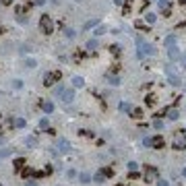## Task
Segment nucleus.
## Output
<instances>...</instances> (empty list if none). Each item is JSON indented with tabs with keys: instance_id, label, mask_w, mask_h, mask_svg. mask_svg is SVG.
Masks as SVG:
<instances>
[{
	"instance_id": "nucleus-1",
	"label": "nucleus",
	"mask_w": 186,
	"mask_h": 186,
	"mask_svg": "<svg viewBox=\"0 0 186 186\" xmlns=\"http://www.w3.org/2000/svg\"><path fill=\"white\" fill-rule=\"evenodd\" d=\"M163 72H165V76H167V81H170V85H174V87H180V85H182V79H180V75H178V68L174 66L172 62L163 66Z\"/></svg>"
},
{
	"instance_id": "nucleus-2",
	"label": "nucleus",
	"mask_w": 186,
	"mask_h": 186,
	"mask_svg": "<svg viewBox=\"0 0 186 186\" xmlns=\"http://www.w3.org/2000/svg\"><path fill=\"white\" fill-rule=\"evenodd\" d=\"M137 46H138V56L143 58V56H155V46L153 43H147V41L143 39V37H138L137 39Z\"/></svg>"
},
{
	"instance_id": "nucleus-3",
	"label": "nucleus",
	"mask_w": 186,
	"mask_h": 186,
	"mask_svg": "<svg viewBox=\"0 0 186 186\" xmlns=\"http://www.w3.org/2000/svg\"><path fill=\"white\" fill-rule=\"evenodd\" d=\"M172 147L176 149V151H184V149H186V132L184 130H178L176 134H174Z\"/></svg>"
},
{
	"instance_id": "nucleus-4",
	"label": "nucleus",
	"mask_w": 186,
	"mask_h": 186,
	"mask_svg": "<svg viewBox=\"0 0 186 186\" xmlns=\"http://www.w3.org/2000/svg\"><path fill=\"white\" fill-rule=\"evenodd\" d=\"M39 29H41V33H52L54 31V21L50 19L48 14H41V19H39Z\"/></svg>"
},
{
	"instance_id": "nucleus-5",
	"label": "nucleus",
	"mask_w": 186,
	"mask_h": 186,
	"mask_svg": "<svg viewBox=\"0 0 186 186\" xmlns=\"http://www.w3.org/2000/svg\"><path fill=\"white\" fill-rule=\"evenodd\" d=\"M145 145H147V147H151V149H161V147L165 145V138L161 137V134H155V137L145 138Z\"/></svg>"
},
{
	"instance_id": "nucleus-6",
	"label": "nucleus",
	"mask_w": 186,
	"mask_h": 186,
	"mask_svg": "<svg viewBox=\"0 0 186 186\" xmlns=\"http://www.w3.org/2000/svg\"><path fill=\"white\" fill-rule=\"evenodd\" d=\"M62 79V72L60 70H54V72H46V75H43V85H46V87H50V85H54L56 81H60Z\"/></svg>"
},
{
	"instance_id": "nucleus-7",
	"label": "nucleus",
	"mask_w": 186,
	"mask_h": 186,
	"mask_svg": "<svg viewBox=\"0 0 186 186\" xmlns=\"http://www.w3.org/2000/svg\"><path fill=\"white\" fill-rule=\"evenodd\" d=\"M60 99H62V103H64V105H66V103H70L72 99H75V89H62Z\"/></svg>"
},
{
	"instance_id": "nucleus-8",
	"label": "nucleus",
	"mask_w": 186,
	"mask_h": 186,
	"mask_svg": "<svg viewBox=\"0 0 186 186\" xmlns=\"http://www.w3.org/2000/svg\"><path fill=\"white\" fill-rule=\"evenodd\" d=\"M167 56H170V60H172V62H176V60H180L182 52H180L178 46H170V48H167Z\"/></svg>"
},
{
	"instance_id": "nucleus-9",
	"label": "nucleus",
	"mask_w": 186,
	"mask_h": 186,
	"mask_svg": "<svg viewBox=\"0 0 186 186\" xmlns=\"http://www.w3.org/2000/svg\"><path fill=\"white\" fill-rule=\"evenodd\" d=\"M157 4H159V10H161L165 17L172 13V2H170V0H157Z\"/></svg>"
},
{
	"instance_id": "nucleus-10",
	"label": "nucleus",
	"mask_w": 186,
	"mask_h": 186,
	"mask_svg": "<svg viewBox=\"0 0 186 186\" xmlns=\"http://www.w3.org/2000/svg\"><path fill=\"white\" fill-rule=\"evenodd\" d=\"M10 128H14V118H4L2 124H0V130L6 132V130H10Z\"/></svg>"
},
{
	"instance_id": "nucleus-11",
	"label": "nucleus",
	"mask_w": 186,
	"mask_h": 186,
	"mask_svg": "<svg viewBox=\"0 0 186 186\" xmlns=\"http://www.w3.org/2000/svg\"><path fill=\"white\" fill-rule=\"evenodd\" d=\"M155 178H157V170H155V167H151V165H147V172H145V180H147V182H153Z\"/></svg>"
},
{
	"instance_id": "nucleus-12",
	"label": "nucleus",
	"mask_w": 186,
	"mask_h": 186,
	"mask_svg": "<svg viewBox=\"0 0 186 186\" xmlns=\"http://www.w3.org/2000/svg\"><path fill=\"white\" fill-rule=\"evenodd\" d=\"M41 110L46 112V114H52V112H54V101H48V99H43V101H41Z\"/></svg>"
},
{
	"instance_id": "nucleus-13",
	"label": "nucleus",
	"mask_w": 186,
	"mask_h": 186,
	"mask_svg": "<svg viewBox=\"0 0 186 186\" xmlns=\"http://www.w3.org/2000/svg\"><path fill=\"white\" fill-rule=\"evenodd\" d=\"M105 81L110 83V85H120V76L114 75V72H108V75H105Z\"/></svg>"
},
{
	"instance_id": "nucleus-14",
	"label": "nucleus",
	"mask_w": 186,
	"mask_h": 186,
	"mask_svg": "<svg viewBox=\"0 0 186 186\" xmlns=\"http://www.w3.org/2000/svg\"><path fill=\"white\" fill-rule=\"evenodd\" d=\"M68 147H70V145H68L66 138H60V141H58V151H60V153H66V151H68Z\"/></svg>"
},
{
	"instance_id": "nucleus-15",
	"label": "nucleus",
	"mask_w": 186,
	"mask_h": 186,
	"mask_svg": "<svg viewBox=\"0 0 186 186\" xmlns=\"http://www.w3.org/2000/svg\"><path fill=\"white\" fill-rule=\"evenodd\" d=\"M130 116L134 118V120H141V118H143V110H141V108H132V110H130Z\"/></svg>"
},
{
	"instance_id": "nucleus-16",
	"label": "nucleus",
	"mask_w": 186,
	"mask_h": 186,
	"mask_svg": "<svg viewBox=\"0 0 186 186\" xmlns=\"http://www.w3.org/2000/svg\"><path fill=\"white\" fill-rule=\"evenodd\" d=\"M83 85H85V81H83V76H72V87H76V89H81Z\"/></svg>"
},
{
	"instance_id": "nucleus-17",
	"label": "nucleus",
	"mask_w": 186,
	"mask_h": 186,
	"mask_svg": "<svg viewBox=\"0 0 186 186\" xmlns=\"http://www.w3.org/2000/svg\"><path fill=\"white\" fill-rule=\"evenodd\" d=\"M145 103H147L149 108H153V105L157 103V97H155V95H153V93H151V95H147V97H145Z\"/></svg>"
},
{
	"instance_id": "nucleus-18",
	"label": "nucleus",
	"mask_w": 186,
	"mask_h": 186,
	"mask_svg": "<svg viewBox=\"0 0 186 186\" xmlns=\"http://www.w3.org/2000/svg\"><path fill=\"white\" fill-rule=\"evenodd\" d=\"M155 19H157V14H153V13H147V14H145V23H147V25H153V23H155Z\"/></svg>"
},
{
	"instance_id": "nucleus-19",
	"label": "nucleus",
	"mask_w": 186,
	"mask_h": 186,
	"mask_svg": "<svg viewBox=\"0 0 186 186\" xmlns=\"http://www.w3.org/2000/svg\"><path fill=\"white\" fill-rule=\"evenodd\" d=\"M176 41H178L176 35H167V37H165V46H167V48H170V46H176Z\"/></svg>"
},
{
	"instance_id": "nucleus-20",
	"label": "nucleus",
	"mask_w": 186,
	"mask_h": 186,
	"mask_svg": "<svg viewBox=\"0 0 186 186\" xmlns=\"http://www.w3.org/2000/svg\"><path fill=\"white\" fill-rule=\"evenodd\" d=\"M132 4H134V0H124V4H122V6H124V13H126V14L132 10Z\"/></svg>"
},
{
	"instance_id": "nucleus-21",
	"label": "nucleus",
	"mask_w": 186,
	"mask_h": 186,
	"mask_svg": "<svg viewBox=\"0 0 186 186\" xmlns=\"http://www.w3.org/2000/svg\"><path fill=\"white\" fill-rule=\"evenodd\" d=\"M134 27L141 29V31H149V25H147V23H143V21H137V23H134Z\"/></svg>"
},
{
	"instance_id": "nucleus-22",
	"label": "nucleus",
	"mask_w": 186,
	"mask_h": 186,
	"mask_svg": "<svg viewBox=\"0 0 186 186\" xmlns=\"http://www.w3.org/2000/svg\"><path fill=\"white\" fill-rule=\"evenodd\" d=\"M153 128L161 130V128H163V120H161V118H155V120H153Z\"/></svg>"
},
{
	"instance_id": "nucleus-23",
	"label": "nucleus",
	"mask_w": 186,
	"mask_h": 186,
	"mask_svg": "<svg viewBox=\"0 0 186 186\" xmlns=\"http://www.w3.org/2000/svg\"><path fill=\"white\" fill-rule=\"evenodd\" d=\"M23 163H25V159L19 157V159H14V172H19L21 167H23Z\"/></svg>"
},
{
	"instance_id": "nucleus-24",
	"label": "nucleus",
	"mask_w": 186,
	"mask_h": 186,
	"mask_svg": "<svg viewBox=\"0 0 186 186\" xmlns=\"http://www.w3.org/2000/svg\"><path fill=\"white\" fill-rule=\"evenodd\" d=\"M97 23H99V21H97V19H91V21H87V23L83 25V29H91V27H95Z\"/></svg>"
},
{
	"instance_id": "nucleus-25",
	"label": "nucleus",
	"mask_w": 186,
	"mask_h": 186,
	"mask_svg": "<svg viewBox=\"0 0 186 186\" xmlns=\"http://www.w3.org/2000/svg\"><path fill=\"white\" fill-rule=\"evenodd\" d=\"M110 52H112V54H114V56H118V54H120V52H122V48H120L118 43H114V46H110Z\"/></svg>"
},
{
	"instance_id": "nucleus-26",
	"label": "nucleus",
	"mask_w": 186,
	"mask_h": 186,
	"mask_svg": "<svg viewBox=\"0 0 186 186\" xmlns=\"http://www.w3.org/2000/svg\"><path fill=\"white\" fill-rule=\"evenodd\" d=\"M48 126H50L48 118H41V120H39V128H41V130H48Z\"/></svg>"
},
{
	"instance_id": "nucleus-27",
	"label": "nucleus",
	"mask_w": 186,
	"mask_h": 186,
	"mask_svg": "<svg viewBox=\"0 0 186 186\" xmlns=\"http://www.w3.org/2000/svg\"><path fill=\"white\" fill-rule=\"evenodd\" d=\"M23 178H29V176H33V167H23Z\"/></svg>"
},
{
	"instance_id": "nucleus-28",
	"label": "nucleus",
	"mask_w": 186,
	"mask_h": 186,
	"mask_svg": "<svg viewBox=\"0 0 186 186\" xmlns=\"http://www.w3.org/2000/svg\"><path fill=\"white\" fill-rule=\"evenodd\" d=\"M79 178H81V182H83V184H89V182H91V176H89V174H85V172H83L81 176H79Z\"/></svg>"
},
{
	"instance_id": "nucleus-29",
	"label": "nucleus",
	"mask_w": 186,
	"mask_h": 186,
	"mask_svg": "<svg viewBox=\"0 0 186 186\" xmlns=\"http://www.w3.org/2000/svg\"><path fill=\"white\" fill-rule=\"evenodd\" d=\"M25 126V120L23 118H14V128H23Z\"/></svg>"
},
{
	"instance_id": "nucleus-30",
	"label": "nucleus",
	"mask_w": 186,
	"mask_h": 186,
	"mask_svg": "<svg viewBox=\"0 0 186 186\" xmlns=\"http://www.w3.org/2000/svg\"><path fill=\"white\" fill-rule=\"evenodd\" d=\"M120 110H122V112H128V114H130V110H132V108H130V103L122 101V103H120Z\"/></svg>"
},
{
	"instance_id": "nucleus-31",
	"label": "nucleus",
	"mask_w": 186,
	"mask_h": 186,
	"mask_svg": "<svg viewBox=\"0 0 186 186\" xmlns=\"http://www.w3.org/2000/svg\"><path fill=\"white\" fill-rule=\"evenodd\" d=\"M128 170H130V172H137L138 163H137V161H128Z\"/></svg>"
},
{
	"instance_id": "nucleus-32",
	"label": "nucleus",
	"mask_w": 186,
	"mask_h": 186,
	"mask_svg": "<svg viewBox=\"0 0 186 186\" xmlns=\"http://www.w3.org/2000/svg\"><path fill=\"white\" fill-rule=\"evenodd\" d=\"M87 48H89V50H95V48H97V39H91V41H87Z\"/></svg>"
},
{
	"instance_id": "nucleus-33",
	"label": "nucleus",
	"mask_w": 186,
	"mask_h": 186,
	"mask_svg": "<svg viewBox=\"0 0 186 186\" xmlns=\"http://www.w3.org/2000/svg\"><path fill=\"white\" fill-rule=\"evenodd\" d=\"M25 143H27V147H35V145H37V141H35V138H31V137H29L27 141H25Z\"/></svg>"
},
{
	"instance_id": "nucleus-34",
	"label": "nucleus",
	"mask_w": 186,
	"mask_h": 186,
	"mask_svg": "<svg viewBox=\"0 0 186 186\" xmlns=\"http://www.w3.org/2000/svg\"><path fill=\"white\" fill-rule=\"evenodd\" d=\"M13 87H14V89H21V87H23V81H19V79L13 81Z\"/></svg>"
},
{
	"instance_id": "nucleus-35",
	"label": "nucleus",
	"mask_w": 186,
	"mask_h": 186,
	"mask_svg": "<svg viewBox=\"0 0 186 186\" xmlns=\"http://www.w3.org/2000/svg\"><path fill=\"white\" fill-rule=\"evenodd\" d=\"M103 31H105V27H101V25H99V27H97V29H95V35H97V37H99V35H101V33H103Z\"/></svg>"
},
{
	"instance_id": "nucleus-36",
	"label": "nucleus",
	"mask_w": 186,
	"mask_h": 186,
	"mask_svg": "<svg viewBox=\"0 0 186 186\" xmlns=\"http://www.w3.org/2000/svg\"><path fill=\"white\" fill-rule=\"evenodd\" d=\"M157 186H170V182L167 180H157Z\"/></svg>"
},
{
	"instance_id": "nucleus-37",
	"label": "nucleus",
	"mask_w": 186,
	"mask_h": 186,
	"mask_svg": "<svg viewBox=\"0 0 186 186\" xmlns=\"http://www.w3.org/2000/svg\"><path fill=\"white\" fill-rule=\"evenodd\" d=\"M64 33H66V37H75V31H72V29H66Z\"/></svg>"
},
{
	"instance_id": "nucleus-38",
	"label": "nucleus",
	"mask_w": 186,
	"mask_h": 186,
	"mask_svg": "<svg viewBox=\"0 0 186 186\" xmlns=\"http://www.w3.org/2000/svg\"><path fill=\"white\" fill-rule=\"evenodd\" d=\"M25 13V6H17V14H23Z\"/></svg>"
},
{
	"instance_id": "nucleus-39",
	"label": "nucleus",
	"mask_w": 186,
	"mask_h": 186,
	"mask_svg": "<svg viewBox=\"0 0 186 186\" xmlns=\"http://www.w3.org/2000/svg\"><path fill=\"white\" fill-rule=\"evenodd\" d=\"M180 60H182V66L186 68V54H182V56H180Z\"/></svg>"
},
{
	"instance_id": "nucleus-40",
	"label": "nucleus",
	"mask_w": 186,
	"mask_h": 186,
	"mask_svg": "<svg viewBox=\"0 0 186 186\" xmlns=\"http://www.w3.org/2000/svg\"><path fill=\"white\" fill-rule=\"evenodd\" d=\"M31 2H33V4H37V6H41V4H43L46 0H31Z\"/></svg>"
},
{
	"instance_id": "nucleus-41",
	"label": "nucleus",
	"mask_w": 186,
	"mask_h": 186,
	"mask_svg": "<svg viewBox=\"0 0 186 186\" xmlns=\"http://www.w3.org/2000/svg\"><path fill=\"white\" fill-rule=\"evenodd\" d=\"M114 4H116V6H122V4H124V0H114Z\"/></svg>"
},
{
	"instance_id": "nucleus-42",
	"label": "nucleus",
	"mask_w": 186,
	"mask_h": 186,
	"mask_svg": "<svg viewBox=\"0 0 186 186\" xmlns=\"http://www.w3.org/2000/svg\"><path fill=\"white\" fill-rule=\"evenodd\" d=\"M0 2H2V4H6V6H8V4H10L13 0H0Z\"/></svg>"
},
{
	"instance_id": "nucleus-43",
	"label": "nucleus",
	"mask_w": 186,
	"mask_h": 186,
	"mask_svg": "<svg viewBox=\"0 0 186 186\" xmlns=\"http://www.w3.org/2000/svg\"><path fill=\"white\" fill-rule=\"evenodd\" d=\"M180 2V6H186V0H178Z\"/></svg>"
},
{
	"instance_id": "nucleus-44",
	"label": "nucleus",
	"mask_w": 186,
	"mask_h": 186,
	"mask_svg": "<svg viewBox=\"0 0 186 186\" xmlns=\"http://www.w3.org/2000/svg\"><path fill=\"white\" fill-rule=\"evenodd\" d=\"M182 176H184V178H186V167H184V170H182Z\"/></svg>"
},
{
	"instance_id": "nucleus-45",
	"label": "nucleus",
	"mask_w": 186,
	"mask_h": 186,
	"mask_svg": "<svg viewBox=\"0 0 186 186\" xmlns=\"http://www.w3.org/2000/svg\"><path fill=\"white\" fill-rule=\"evenodd\" d=\"M120 186H128V184H126V182H124V184H120Z\"/></svg>"
},
{
	"instance_id": "nucleus-46",
	"label": "nucleus",
	"mask_w": 186,
	"mask_h": 186,
	"mask_svg": "<svg viewBox=\"0 0 186 186\" xmlns=\"http://www.w3.org/2000/svg\"><path fill=\"white\" fill-rule=\"evenodd\" d=\"M147 2H153V0H147Z\"/></svg>"
}]
</instances>
